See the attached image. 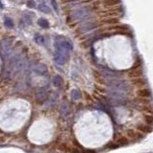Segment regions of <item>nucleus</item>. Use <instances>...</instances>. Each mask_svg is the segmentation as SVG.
Here are the masks:
<instances>
[{
    "mask_svg": "<svg viewBox=\"0 0 153 153\" xmlns=\"http://www.w3.org/2000/svg\"><path fill=\"white\" fill-rule=\"evenodd\" d=\"M62 82H63V79H62V78L59 75L55 76L54 79H53V83H54L56 87H59V86H61Z\"/></svg>",
    "mask_w": 153,
    "mask_h": 153,
    "instance_id": "12",
    "label": "nucleus"
},
{
    "mask_svg": "<svg viewBox=\"0 0 153 153\" xmlns=\"http://www.w3.org/2000/svg\"><path fill=\"white\" fill-rule=\"evenodd\" d=\"M36 100L37 103H43L47 100V91L44 87L39 88L36 93Z\"/></svg>",
    "mask_w": 153,
    "mask_h": 153,
    "instance_id": "4",
    "label": "nucleus"
},
{
    "mask_svg": "<svg viewBox=\"0 0 153 153\" xmlns=\"http://www.w3.org/2000/svg\"><path fill=\"white\" fill-rule=\"evenodd\" d=\"M137 129L139 131H141L143 133H150L152 130H153V128L152 126H150V124H147L146 123H141V124H138L137 126Z\"/></svg>",
    "mask_w": 153,
    "mask_h": 153,
    "instance_id": "9",
    "label": "nucleus"
},
{
    "mask_svg": "<svg viewBox=\"0 0 153 153\" xmlns=\"http://www.w3.org/2000/svg\"><path fill=\"white\" fill-rule=\"evenodd\" d=\"M141 110H142L143 112H146V113H153L152 107L148 106V105H143V108H141Z\"/></svg>",
    "mask_w": 153,
    "mask_h": 153,
    "instance_id": "21",
    "label": "nucleus"
},
{
    "mask_svg": "<svg viewBox=\"0 0 153 153\" xmlns=\"http://www.w3.org/2000/svg\"><path fill=\"white\" fill-rule=\"evenodd\" d=\"M27 6L30 7V8H35L36 7V3L33 0H29V1L27 2Z\"/></svg>",
    "mask_w": 153,
    "mask_h": 153,
    "instance_id": "22",
    "label": "nucleus"
},
{
    "mask_svg": "<svg viewBox=\"0 0 153 153\" xmlns=\"http://www.w3.org/2000/svg\"><path fill=\"white\" fill-rule=\"evenodd\" d=\"M143 119H145V122L147 124H150V126L153 124V116L152 115H148L147 113H146L145 115H143Z\"/></svg>",
    "mask_w": 153,
    "mask_h": 153,
    "instance_id": "16",
    "label": "nucleus"
},
{
    "mask_svg": "<svg viewBox=\"0 0 153 153\" xmlns=\"http://www.w3.org/2000/svg\"><path fill=\"white\" fill-rule=\"evenodd\" d=\"M60 113L63 115V116H67L69 113V107H68V105H67V103H63L62 104V106H61V109H60Z\"/></svg>",
    "mask_w": 153,
    "mask_h": 153,
    "instance_id": "17",
    "label": "nucleus"
},
{
    "mask_svg": "<svg viewBox=\"0 0 153 153\" xmlns=\"http://www.w3.org/2000/svg\"><path fill=\"white\" fill-rule=\"evenodd\" d=\"M5 25L8 28H13V21L10 17H5Z\"/></svg>",
    "mask_w": 153,
    "mask_h": 153,
    "instance_id": "20",
    "label": "nucleus"
},
{
    "mask_svg": "<svg viewBox=\"0 0 153 153\" xmlns=\"http://www.w3.org/2000/svg\"><path fill=\"white\" fill-rule=\"evenodd\" d=\"M102 4L105 7H113L121 4V0H102Z\"/></svg>",
    "mask_w": 153,
    "mask_h": 153,
    "instance_id": "10",
    "label": "nucleus"
},
{
    "mask_svg": "<svg viewBox=\"0 0 153 153\" xmlns=\"http://www.w3.org/2000/svg\"><path fill=\"white\" fill-rule=\"evenodd\" d=\"M71 96H72V98H73L74 100H76L80 99V93H79V90L74 89L73 91H72Z\"/></svg>",
    "mask_w": 153,
    "mask_h": 153,
    "instance_id": "19",
    "label": "nucleus"
},
{
    "mask_svg": "<svg viewBox=\"0 0 153 153\" xmlns=\"http://www.w3.org/2000/svg\"><path fill=\"white\" fill-rule=\"evenodd\" d=\"M37 23H38V25H39L40 27H42V28H48V27H49V23H48V21L44 18L38 19Z\"/></svg>",
    "mask_w": 153,
    "mask_h": 153,
    "instance_id": "18",
    "label": "nucleus"
},
{
    "mask_svg": "<svg viewBox=\"0 0 153 153\" xmlns=\"http://www.w3.org/2000/svg\"><path fill=\"white\" fill-rule=\"evenodd\" d=\"M90 13H91V9L88 7L79 8V9L74 10V11L70 13V17L73 19V20H81V19L87 18Z\"/></svg>",
    "mask_w": 153,
    "mask_h": 153,
    "instance_id": "2",
    "label": "nucleus"
},
{
    "mask_svg": "<svg viewBox=\"0 0 153 153\" xmlns=\"http://www.w3.org/2000/svg\"><path fill=\"white\" fill-rule=\"evenodd\" d=\"M52 4H53V6H54L55 10L57 12V4H56V0H52Z\"/></svg>",
    "mask_w": 153,
    "mask_h": 153,
    "instance_id": "23",
    "label": "nucleus"
},
{
    "mask_svg": "<svg viewBox=\"0 0 153 153\" xmlns=\"http://www.w3.org/2000/svg\"><path fill=\"white\" fill-rule=\"evenodd\" d=\"M102 23H105V24H117V23H119V19L116 18V17L105 18L102 20Z\"/></svg>",
    "mask_w": 153,
    "mask_h": 153,
    "instance_id": "15",
    "label": "nucleus"
},
{
    "mask_svg": "<svg viewBox=\"0 0 153 153\" xmlns=\"http://www.w3.org/2000/svg\"><path fill=\"white\" fill-rule=\"evenodd\" d=\"M143 75V69L142 67H131L130 70L128 71V76L131 79H135L139 78V76H142Z\"/></svg>",
    "mask_w": 153,
    "mask_h": 153,
    "instance_id": "5",
    "label": "nucleus"
},
{
    "mask_svg": "<svg viewBox=\"0 0 153 153\" xmlns=\"http://www.w3.org/2000/svg\"><path fill=\"white\" fill-rule=\"evenodd\" d=\"M38 10L41 11L42 13H51V9L45 4H39V5H38Z\"/></svg>",
    "mask_w": 153,
    "mask_h": 153,
    "instance_id": "14",
    "label": "nucleus"
},
{
    "mask_svg": "<svg viewBox=\"0 0 153 153\" xmlns=\"http://www.w3.org/2000/svg\"><path fill=\"white\" fill-rule=\"evenodd\" d=\"M116 143H118V146H127L129 143V140L124 136H120L116 139Z\"/></svg>",
    "mask_w": 153,
    "mask_h": 153,
    "instance_id": "11",
    "label": "nucleus"
},
{
    "mask_svg": "<svg viewBox=\"0 0 153 153\" xmlns=\"http://www.w3.org/2000/svg\"><path fill=\"white\" fill-rule=\"evenodd\" d=\"M137 96L139 98H143V99H148L151 97V91L146 88V87H143V88H139L136 92Z\"/></svg>",
    "mask_w": 153,
    "mask_h": 153,
    "instance_id": "6",
    "label": "nucleus"
},
{
    "mask_svg": "<svg viewBox=\"0 0 153 153\" xmlns=\"http://www.w3.org/2000/svg\"><path fill=\"white\" fill-rule=\"evenodd\" d=\"M107 30H110V31H129L127 27L123 26V25H117V26H113V27H110L108 28Z\"/></svg>",
    "mask_w": 153,
    "mask_h": 153,
    "instance_id": "13",
    "label": "nucleus"
},
{
    "mask_svg": "<svg viewBox=\"0 0 153 153\" xmlns=\"http://www.w3.org/2000/svg\"><path fill=\"white\" fill-rule=\"evenodd\" d=\"M132 84L134 86H136V87H138V88H143V87H145V86L146 85V80L143 78H142V76H139V78L133 79Z\"/></svg>",
    "mask_w": 153,
    "mask_h": 153,
    "instance_id": "8",
    "label": "nucleus"
},
{
    "mask_svg": "<svg viewBox=\"0 0 153 153\" xmlns=\"http://www.w3.org/2000/svg\"><path fill=\"white\" fill-rule=\"evenodd\" d=\"M127 135L129 138L133 139L134 141H140L143 139V134L141 131H137V130H133V129H128L127 130Z\"/></svg>",
    "mask_w": 153,
    "mask_h": 153,
    "instance_id": "7",
    "label": "nucleus"
},
{
    "mask_svg": "<svg viewBox=\"0 0 153 153\" xmlns=\"http://www.w3.org/2000/svg\"><path fill=\"white\" fill-rule=\"evenodd\" d=\"M72 43L65 39L63 36H56L55 42L56 52L54 54V59L56 64L63 65L69 59V51L72 50Z\"/></svg>",
    "mask_w": 153,
    "mask_h": 153,
    "instance_id": "1",
    "label": "nucleus"
},
{
    "mask_svg": "<svg viewBox=\"0 0 153 153\" xmlns=\"http://www.w3.org/2000/svg\"><path fill=\"white\" fill-rule=\"evenodd\" d=\"M99 25H100V22H97V21H91V22H85V23H82L81 25L79 26V28L76 30V33H86L88 31H91L93 30V29L97 28Z\"/></svg>",
    "mask_w": 153,
    "mask_h": 153,
    "instance_id": "3",
    "label": "nucleus"
}]
</instances>
